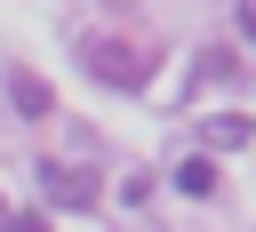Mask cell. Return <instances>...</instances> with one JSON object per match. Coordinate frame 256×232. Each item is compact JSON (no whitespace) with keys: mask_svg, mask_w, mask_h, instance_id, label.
Listing matches in <instances>:
<instances>
[{"mask_svg":"<svg viewBox=\"0 0 256 232\" xmlns=\"http://www.w3.org/2000/svg\"><path fill=\"white\" fill-rule=\"evenodd\" d=\"M80 64H88L104 88H144L160 56H152V48H128V40H104V32H96V40H80Z\"/></svg>","mask_w":256,"mask_h":232,"instance_id":"cell-1","label":"cell"},{"mask_svg":"<svg viewBox=\"0 0 256 232\" xmlns=\"http://www.w3.org/2000/svg\"><path fill=\"white\" fill-rule=\"evenodd\" d=\"M40 192L56 200V208H96V168H72V160H40Z\"/></svg>","mask_w":256,"mask_h":232,"instance_id":"cell-2","label":"cell"},{"mask_svg":"<svg viewBox=\"0 0 256 232\" xmlns=\"http://www.w3.org/2000/svg\"><path fill=\"white\" fill-rule=\"evenodd\" d=\"M8 104H16L24 120H48V104H56V96H48V80H40V72H8Z\"/></svg>","mask_w":256,"mask_h":232,"instance_id":"cell-3","label":"cell"},{"mask_svg":"<svg viewBox=\"0 0 256 232\" xmlns=\"http://www.w3.org/2000/svg\"><path fill=\"white\" fill-rule=\"evenodd\" d=\"M208 144H216V152L248 144V120H240V112H216V120H208Z\"/></svg>","mask_w":256,"mask_h":232,"instance_id":"cell-4","label":"cell"},{"mask_svg":"<svg viewBox=\"0 0 256 232\" xmlns=\"http://www.w3.org/2000/svg\"><path fill=\"white\" fill-rule=\"evenodd\" d=\"M176 192H192V200L216 192V168H208V160H184V168H176Z\"/></svg>","mask_w":256,"mask_h":232,"instance_id":"cell-5","label":"cell"},{"mask_svg":"<svg viewBox=\"0 0 256 232\" xmlns=\"http://www.w3.org/2000/svg\"><path fill=\"white\" fill-rule=\"evenodd\" d=\"M192 80H200V88H208V80H232V48H208V56L192 64Z\"/></svg>","mask_w":256,"mask_h":232,"instance_id":"cell-6","label":"cell"},{"mask_svg":"<svg viewBox=\"0 0 256 232\" xmlns=\"http://www.w3.org/2000/svg\"><path fill=\"white\" fill-rule=\"evenodd\" d=\"M240 40L256 48V0H240Z\"/></svg>","mask_w":256,"mask_h":232,"instance_id":"cell-7","label":"cell"},{"mask_svg":"<svg viewBox=\"0 0 256 232\" xmlns=\"http://www.w3.org/2000/svg\"><path fill=\"white\" fill-rule=\"evenodd\" d=\"M8 232H48V224H40V216H16V224H8Z\"/></svg>","mask_w":256,"mask_h":232,"instance_id":"cell-8","label":"cell"},{"mask_svg":"<svg viewBox=\"0 0 256 232\" xmlns=\"http://www.w3.org/2000/svg\"><path fill=\"white\" fill-rule=\"evenodd\" d=\"M0 232H8V200H0Z\"/></svg>","mask_w":256,"mask_h":232,"instance_id":"cell-9","label":"cell"},{"mask_svg":"<svg viewBox=\"0 0 256 232\" xmlns=\"http://www.w3.org/2000/svg\"><path fill=\"white\" fill-rule=\"evenodd\" d=\"M112 8H128V0H112Z\"/></svg>","mask_w":256,"mask_h":232,"instance_id":"cell-10","label":"cell"}]
</instances>
